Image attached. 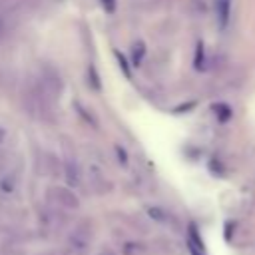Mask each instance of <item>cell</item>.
Masks as SVG:
<instances>
[{"mask_svg":"<svg viewBox=\"0 0 255 255\" xmlns=\"http://www.w3.org/2000/svg\"><path fill=\"white\" fill-rule=\"evenodd\" d=\"M52 197H56V201H58L60 205L70 207V209H74V207L78 205L74 193H72L70 189H64V187H56V189H52Z\"/></svg>","mask_w":255,"mask_h":255,"instance_id":"cell-1","label":"cell"},{"mask_svg":"<svg viewBox=\"0 0 255 255\" xmlns=\"http://www.w3.org/2000/svg\"><path fill=\"white\" fill-rule=\"evenodd\" d=\"M217 12H219V20H221V24H227V16H229V0H217Z\"/></svg>","mask_w":255,"mask_h":255,"instance_id":"cell-3","label":"cell"},{"mask_svg":"<svg viewBox=\"0 0 255 255\" xmlns=\"http://www.w3.org/2000/svg\"><path fill=\"white\" fill-rule=\"evenodd\" d=\"M102 6H104L106 12H114V8H116V0H102Z\"/></svg>","mask_w":255,"mask_h":255,"instance_id":"cell-5","label":"cell"},{"mask_svg":"<svg viewBox=\"0 0 255 255\" xmlns=\"http://www.w3.org/2000/svg\"><path fill=\"white\" fill-rule=\"evenodd\" d=\"M8 28H10V22H8V18H6V14H4V10H2V6H0V42H2V38L6 36Z\"/></svg>","mask_w":255,"mask_h":255,"instance_id":"cell-4","label":"cell"},{"mask_svg":"<svg viewBox=\"0 0 255 255\" xmlns=\"http://www.w3.org/2000/svg\"><path fill=\"white\" fill-rule=\"evenodd\" d=\"M76 175H78V167L74 163H68L66 165V179H68L70 185H78L80 183V177H76Z\"/></svg>","mask_w":255,"mask_h":255,"instance_id":"cell-2","label":"cell"},{"mask_svg":"<svg viewBox=\"0 0 255 255\" xmlns=\"http://www.w3.org/2000/svg\"><path fill=\"white\" fill-rule=\"evenodd\" d=\"M2 135H4V131H0V139H2Z\"/></svg>","mask_w":255,"mask_h":255,"instance_id":"cell-6","label":"cell"}]
</instances>
